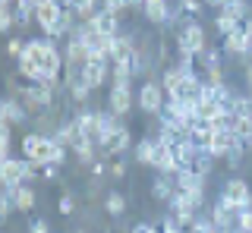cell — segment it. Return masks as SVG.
<instances>
[{
	"label": "cell",
	"instance_id": "cell-1",
	"mask_svg": "<svg viewBox=\"0 0 252 233\" xmlns=\"http://www.w3.org/2000/svg\"><path fill=\"white\" fill-rule=\"evenodd\" d=\"M16 66H19L16 73L26 76L29 82H51V85H63V73H66L63 51L51 38H29Z\"/></svg>",
	"mask_w": 252,
	"mask_h": 233
},
{
	"label": "cell",
	"instance_id": "cell-2",
	"mask_svg": "<svg viewBox=\"0 0 252 233\" xmlns=\"http://www.w3.org/2000/svg\"><path fill=\"white\" fill-rule=\"evenodd\" d=\"M19 151L32 164H57V167L66 164V154H69V148H63L51 136H41V133H26L19 142Z\"/></svg>",
	"mask_w": 252,
	"mask_h": 233
},
{
	"label": "cell",
	"instance_id": "cell-3",
	"mask_svg": "<svg viewBox=\"0 0 252 233\" xmlns=\"http://www.w3.org/2000/svg\"><path fill=\"white\" fill-rule=\"evenodd\" d=\"M208 48V32H205L202 19H186L177 26V54L186 57H202V51Z\"/></svg>",
	"mask_w": 252,
	"mask_h": 233
},
{
	"label": "cell",
	"instance_id": "cell-4",
	"mask_svg": "<svg viewBox=\"0 0 252 233\" xmlns=\"http://www.w3.org/2000/svg\"><path fill=\"white\" fill-rule=\"evenodd\" d=\"M220 202L233 208V211H243V208H252V186L243 180V176H230V180L220 183Z\"/></svg>",
	"mask_w": 252,
	"mask_h": 233
},
{
	"label": "cell",
	"instance_id": "cell-5",
	"mask_svg": "<svg viewBox=\"0 0 252 233\" xmlns=\"http://www.w3.org/2000/svg\"><path fill=\"white\" fill-rule=\"evenodd\" d=\"M29 180H35V176H32V161L13 158L10 154V158L0 164V189H16V186H22Z\"/></svg>",
	"mask_w": 252,
	"mask_h": 233
},
{
	"label": "cell",
	"instance_id": "cell-6",
	"mask_svg": "<svg viewBox=\"0 0 252 233\" xmlns=\"http://www.w3.org/2000/svg\"><path fill=\"white\" fill-rule=\"evenodd\" d=\"M164 104H167V95H164V88H161V79H152V76H148V82H142V88H139V107H142V114L158 116V114L164 111Z\"/></svg>",
	"mask_w": 252,
	"mask_h": 233
},
{
	"label": "cell",
	"instance_id": "cell-7",
	"mask_svg": "<svg viewBox=\"0 0 252 233\" xmlns=\"http://www.w3.org/2000/svg\"><path fill=\"white\" fill-rule=\"evenodd\" d=\"M107 111L117 114L120 120H126V116H129V111H132V82H110Z\"/></svg>",
	"mask_w": 252,
	"mask_h": 233
},
{
	"label": "cell",
	"instance_id": "cell-8",
	"mask_svg": "<svg viewBox=\"0 0 252 233\" xmlns=\"http://www.w3.org/2000/svg\"><path fill=\"white\" fill-rule=\"evenodd\" d=\"M129 145H132V133H129V126H126V123H120V126H117L114 133H110L104 142L98 145V154H104L107 161H114V158H120Z\"/></svg>",
	"mask_w": 252,
	"mask_h": 233
},
{
	"label": "cell",
	"instance_id": "cell-9",
	"mask_svg": "<svg viewBox=\"0 0 252 233\" xmlns=\"http://www.w3.org/2000/svg\"><path fill=\"white\" fill-rule=\"evenodd\" d=\"M142 16L152 22V26L173 29V3L170 0H145L142 3Z\"/></svg>",
	"mask_w": 252,
	"mask_h": 233
},
{
	"label": "cell",
	"instance_id": "cell-10",
	"mask_svg": "<svg viewBox=\"0 0 252 233\" xmlns=\"http://www.w3.org/2000/svg\"><path fill=\"white\" fill-rule=\"evenodd\" d=\"M0 116H3L10 126H26L32 120V114H29V107L22 104V98H13V95L0 98Z\"/></svg>",
	"mask_w": 252,
	"mask_h": 233
},
{
	"label": "cell",
	"instance_id": "cell-11",
	"mask_svg": "<svg viewBox=\"0 0 252 233\" xmlns=\"http://www.w3.org/2000/svg\"><path fill=\"white\" fill-rule=\"evenodd\" d=\"M82 79L89 82V88H101V85L110 82V60L107 57H92L89 63L82 66Z\"/></svg>",
	"mask_w": 252,
	"mask_h": 233
},
{
	"label": "cell",
	"instance_id": "cell-12",
	"mask_svg": "<svg viewBox=\"0 0 252 233\" xmlns=\"http://www.w3.org/2000/svg\"><path fill=\"white\" fill-rule=\"evenodd\" d=\"M60 16H63V6L57 0H51V3H44V6L35 10V22L44 32V38H54V32H57V26H60Z\"/></svg>",
	"mask_w": 252,
	"mask_h": 233
},
{
	"label": "cell",
	"instance_id": "cell-13",
	"mask_svg": "<svg viewBox=\"0 0 252 233\" xmlns=\"http://www.w3.org/2000/svg\"><path fill=\"white\" fill-rule=\"evenodd\" d=\"M89 22H92L94 32H101V35H107V38H117V35L123 32V29H120V16H117V13H110V10H104V6H101V10L94 13Z\"/></svg>",
	"mask_w": 252,
	"mask_h": 233
},
{
	"label": "cell",
	"instance_id": "cell-14",
	"mask_svg": "<svg viewBox=\"0 0 252 233\" xmlns=\"http://www.w3.org/2000/svg\"><path fill=\"white\" fill-rule=\"evenodd\" d=\"M173 176H177L180 192H189V196H195L199 202H205V180H208V176H199V174H192V170H180V174H173Z\"/></svg>",
	"mask_w": 252,
	"mask_h": 233
},
{
	"label": "cell",
	"instance_id": "cell-15",
	"mask_svg": "<svg viewBox=\"0 0 252 233\" xmlns=\"http://www.w3.org/2000/svg\"><path fill=\"white\" fill-rule=\"evenodd\" d=\"M152 167L158 174H177V158H173V145H164L155 139V154H152Z\"/></svg>",
	"mask_w": 252,
	"mask_h": 233
},
{
	"label": "cell",
	"instance_id": "cell-16",
	"mask_svg": "<svg viewBox=\"0 0 252 233\" xmlns=\"http://www.w3.org/2000/svg\"><path fill=\"white\" fill-rule=\"evenodd\" d=\"M208 217L215 221V227H218L220 233H227V230H233V227H236V211H233L230 205H227V202H220V199L208 208Z\"/></svg>",
	"mask_w": 252,
	"mask_h": 233
},
{
	"label": "cell",
	"instance_id": "cell-17",
	"mask_svg": "<svg viewBox=\"0 0 252 233\" xmlns=\"http://www.w3.org/2000/svg\"><path fill=\"white\" fill-rule=\"evenodd\" d=\"M3 192H10L13 196V205H16V211H22V214H29L32 208H35V189H32V183H22V186H16V189H3Z\"/></svg>",
	"mask_w": 252,
	"mask_h": 233
},
{
	"label": "cell",
	"instance_id": "cell-18",
	"mask_svg": "<svg viewBox=\"0 0 252 233\" xmlns=\"http://www.w3.org/2000/svg\"><path fill=\"white\" fill-rule=\"evenodd\" d=\"M249 38L252 35H246V32H233L227 35V38H220V51L224 54H230V57H236V60H243L246 57V44H249Z\"/></svg>",
	"mask_w": 252,
	"mask_h": 233
},
{
	"label": "cell",
	"instance_id": "cell-19",
	"mask_svg": "<svg viewBox=\"0 0 252 233\" xmlns=\"http://www.w3.org/2000/svg\"><path fill=\"white\" fill-rule=\"evenodd\" d=\"M183 79H186V73H180L177 66H164V73H161V88H164V95H167L170 101L173 98H180V88H183Z\"/></svg>",
	"mask_w": 252,
	"mask_h": 233
},
{
	"label": "cell",
	"instance_id": "cell-20",
	"mask_svg": "<svg viewBox=\"0 0 252 233\" xmlns=\"http://www.w3.org/2000/svg\"><path fill=\"white\" fill-rule=\"evenodd\" d=\"M173 192H177V176H173V174H158L152 180V196L158 202H170Z\"/></svg>",
	"mask_w": 252,
	"mask_h": 233
},
{
	"label": "cell",
	"instance_id": "cell-21",
	"mask_svg": "<svg viewBox=\"0 0 252 233\" xmlns=\"http://www.w3.org/2000/svg\"><path fill=\"white\" fill-rule=\"evenodd\" d=\"M233 145H236V136L230 133V129H224V133H215V139H211V148H208V151L215 154V158L224 161V158H227V151H230Z\"/></svg>",
	"mask_w": 252,
	"mask_h": 233
},
{
	"label": "cell",
	"instance_id": "cell-22",
	"mask_svg": "<svg viewBox=\"0 0 252 233\" xmlns=\"http://www.w3.org/2000/svg\"><path fill=\"white\" fill-rule=\"evenodd\" d=\"M230 133L236 136V142H243L246 148H252V116H233Z\"/></svg>",
	"mask_w": 252,
	"mask_h": 233
},
{
	"label": "cell",
	"instance_id": "cell-23",
	"mask_svg": "<svg viewBox=\"0 0 252 233\" xmlns=\"http://www.w3.org/2000/svg\"><path fill=\"white\" fill-rule=\"evenodd\" d=\"M199 63H202V73H208V69H218V66H224V51H220V44H208V48L202 51Z\"/></svg>",
	"mask_w": 252,
	"mask_h": 233
},
{
	"label": "cell",
	"instance_id": "cell-24",
	"mask_svg": "<svg viewBox=\"0 0 252 233\" xmlns=\"http://www.w3.org/2000/svg\"><path fill=\"white\" fill-rule=\"evenodd\" d=\"M215 154H211V151H199V148H195V158H192V167H189V170H192V174H199V176H208L211 174V170H215Z\"/></svg>",
	"mask_w": 252,
	"mask_h": 233
},
{
	"label": "cell",
	"instance_id": "cell-25",
	"mask_svg": "<svg viewBox=\"0 0 252 233\" xmlns=\"http://www.w3.org/2000/svg\"><path fill=\"white\" fill-rule=\"evenodd\" d=\"M104 211L110 217L126 214V196H123V192H107V196H104Z\"/></svg>",
	"mask_w": 252,
	"mask_h": 233
},
{
	"label": "cell",
	"instance_id": "cell-26",
	"mask_svg": "<svg viewBox=\"0 0 252 233\" xmlns=\"http://www.w3.org/2000/svg\"><path fill=\"white\" fill-rule=\"evenodd\" d=\"M152 154H155V136H145L136 142V161L145 167H152Z\"/></svg>",
	"mask_w": 252,
	"mask_h": 233
},
{
	"label": "cell",
	"instance_id": "cell-27",
	"mask_svg": "<svg viewBox=\"0 0 252 233\" xmlns=\"http://www.w3.org/2000/svg\"><path fill=\"white\" fill-rule=\"evenodd\" d=\"M246 10H249V0H224V6H220L218 13H224V16H230V19H240Z\"/></svg>",
	"mask_w": 252,
	"mask_h": 233
},
{
	"label": "cell",
	"instance_id": "cell-28",
	"mask_svg": "<svg viewBox=\"0 0 252 233\" xmlns=\"http://www.w3.org/2000/svg\"><path fill=\"white\" fill-rule=\"evenodd\" d=\"M186 233H220V230L215 227V221H211L208 214H202V211H199V217L192 221V227H189Z\"/></svg>",
	"mask_w": 252,
	"mask_h": 233
},
{
	"label": "cell",
	"instance_id": "cell-29",
	"mask_svg": "<svg viewBox=\"0 0 252 233\" xmlns=\"http://www.w3.org/2000/svg\"><path fill=\"white\" fill-rule=\"evenodd\" d=\"M243 154H246V145L236 142L233 148L227 151V158H224V161H227V167H230V170H240V167H243Z\"/></svg>",
	"mask_w": 252,
	"mask_h": 233
},
{
	"label": "cell",
	"instance_id": "cell-30",
	"mask_svg": "<svg viewBox=\"0 0 252 233\" xmlns=\"http://www.w3.org/2000/svg\"><path fill=\"white\" fill-rule=\"evenodd\" d=\"M215 29H218V35H220V38H227V35H230L233 29H236V19L224 16V13H218V16H215Z\"/></svg>",
	"mask_w": 252,
	"mask_h": 233
},
{
	"label": "cell",
	"instance_id": "cell-31",
	"mask_svg": "<svg viewBox=\"0 0 252 233\" xmlns=\"http://www.w3.org/2000/svg\"><path fill=\"white\" fill-rule=\"evenodd\" d=\"M16 211V205H13V196L10 192H3V196H0V227H3L6 221H10V214Z\"/></svg>",
	"mask_w": 252,
	"mask_h": 233
},
{
	"label": "cell",
	"instance_id": "cell-32",
	"mask_svg": "<svg viewBox=\"0 0 252 233\" xmlns=\"http://www.w3.org/2000/svg\"><path fill=\"white\" fill-rule=\"evenodd\" d=\"M16 29V22H13V10L10 6H0V35H10Z\"/></svg>",
	"mask_w": 252,
	"mask_h": 233
},
{
	"label": "cell",
	"instance_id": "cell-33",
	"mask_svg": "<svg viewBox=\"0 0 252 233\" xmlns=\"http://www.w3.org/2000/svg\"><path fill=\"white\" fill-rule=\"evenodd\" d=\"M236 227L243 233H252V208H243V211H236Z\"/></svg>",
	"mask_w": 252,
	"mask_h": 233
},
{
	"label": "cell",
	"instance_id": "cell-34",
	"mask_svg": "<svg viewBox=\"0 0 252 233\" xmlns=\"http://www.w3.org/2000/svg\"><path fill=\"white\" fill-rule=\"evenodd\" d=\"M57 211H60L63 217H69V214L76 211V202H73V196H69V192H63V196H60V202H57Z\"/></svg>",
	"mask_w": 252,
	"mask_h": 233
},
{
	"label": "cell",
	"instance_id": "cell-35",
	"mask_svg": "<svg viewBox=\"0 0 252 233\" xmlns=\"http://www.w3.org/2000/svg\"><path fill=\"white\" fill-rule=\"evenodd\" d=\"M22 51H26V41H22V38H10V41H6V54H10V57L19 60Z\"/></svg>",
	"mask_w": 252,
	"mask_h": 233
},
{
	"label": "cell",
	"instance_id": "cell-36",
	"mask_svg": "<svg viewBox=\"0 0 252 233\" xmlns=\"http://www.w3.org/2000/svg\"><path fill=\"white\" fill-rule=\"evenodd\" d=\"M110 176H114V180H123V176H126V164H123L120 158L110 161Z\"/></svg>",
	"mask_w": 252,
	"mask_h": 233
},
{
	"label": "cell",
	"instance_id": "cell-37",
	"mask_svg": "<svg viewBox=\"0 0 252 233\" xmlns=\"http://www.w3.org/2000/svg\"><path fill=\"white\" fill-rule=\"evenodd\" d=\"M29 233H51V230H47V221H44V217H35V221L29 224Z\"/></svg>",
	"mask_w": 252,
	"mask_h": 233
},
{
	"label": "cell",
	"instance_id": "cell-38",
	"mask_svg": "<svg viewBox=\"0 0 252 233\" xmlns=\"http://www.w3.org/2000/svg\"><path fill=\"white\" fill-rule=\"evenodd\" d=\"M129 233H155V227H152V224H145V221H142V224H136V227H132Z\"/></svg>",
	"mask_w": 252,
	"mask_h": 233
},
{
	"label": "cell",
	"instance_id": "cell-39",
	"mask_svg": "<svg viewBox=\"0 0 252 233\" xmlns=\"http://www.w3.org/2000/svg\"><path fill=\"white\" fill-rule=\"evenodd\" d=\"M243 76H246V85H249V91H252V60H249V63H243Z\"/></svg>",
	"mask_w": 252,
	"mask_h": 233
},
{
	"label": "cell",
	"instance_id": "cell-40",
	"mask_svg": "<svg viewBox=\"0 0 252 233\" xmlns=\"http://www.w3.org/2000/svg\"><path fill=\"white\" fill-rule=\"evenodd\" d=\"M3 133H13V126H10V123L3 120V116H0V136H3Z\"/></svg>",
	"mask_w": 252,
	"mask_h": 233
},
{
	"label": "cell",
	"instance_id": "cell-41",
	"mask_svg": "<svg viewBox=\"0 0 252 233\" xmlns=\"http://www.w3.org/2000/svg\"><path fill=\"white\" fill-rule=\"evenodd\" d=\"M252 60V38H249V44H246V57H243V63H249Z\"/></svg>",
	"mask_w": 252,
	"mask_h": 233
},
{
	"label": "cell",
	"instance_id": "cell-42",
	"mask_svg": "<svg viewBox=\"0 0 252 233\" xmlns=\"http://www.w3.org/2000/svg\"><path fill=\"white\" fill-rule=\"evenodd\" d=\"M205 3H208V6H218V10H220V6H224V0H205Z\"/></svg>",
	"mask_w": 252,
	"mask_h": 233
}]
</instances>
